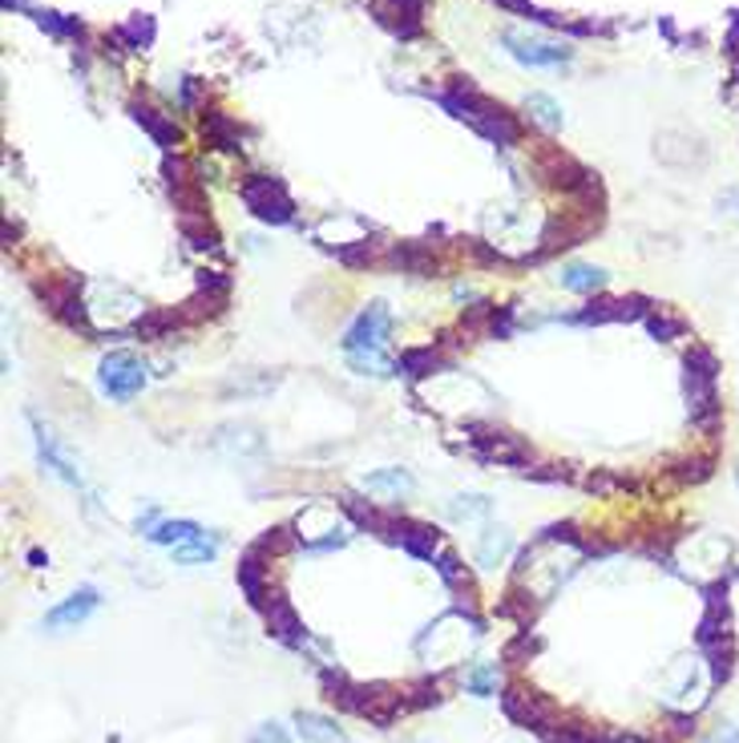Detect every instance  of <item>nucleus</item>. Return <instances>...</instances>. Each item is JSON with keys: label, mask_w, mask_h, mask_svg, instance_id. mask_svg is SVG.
<instances>
[{"label": "nucleus", "mask_w": 739, "mask_h": 743, "mask_svg": "<svg viewBox=\"0 0 739 743\" xmlns=\"http://www.w3.org/2000/svg\"><path fill=\"white\" fill-rule=\"evenodd\" d=\"M392 315L384 303H368L356 315L348 332H344V356L356 372H372V376H392V359L384 356V340H389Z\"/></svg>", "instance_id": "nucleus-1"}, {"label": "nucleus", "mask_w": 739, "mask_h": 743, "mask_svg": "<svg viewBox=\"0 0 739 743\" xmlns=\"http://www.w3.org/2000/svg\"><path fill=\"white\" fill-rule=\"evenodd\" d=\"M98 380L105 397L130 400V397H138L142 385H146V364H142L134 352H110V356L101 359Z\"/></svg>", "instance_id": "nucleus-2"}, {"label": "nucleus", "mask_w": 739, "mask_h": 743, "mask_svg": "<svg viewBox=\"0 0 739 743\" xmlns=\"http://www.w3.org/2000/svg\"><path fill=\"white\" fill-rule=\"evenodd\" d=\"M101 607V595L93 590V586H81V590H74V595L65 598V602H57V607L45 614V631L61 634V631H74V626H81L86 619H93Z\"/></svg>", "instance_id": "nucleus-3"}, {"label": "nucleus", "mask_w": 739, "mask_h": 743, "mask_svg": "<svg viewBox=\"0 0 739 743\" xmlns=\"http://www.w3.org/2000/svg\"><path fill=\"white\" fill-rule=\"evenodd\" d=\"M505 45H510V53H514L522 65H541V69L562 65L566 57H570V49H562V45L541 41V37H526V33H505Z\"/></svg>", "instance_id": "nucleus-4"}, {"label": "nucleus", "mask_w": 739, "mask_h": 743, "mask_svg": "<svg viewBox=\"0 0 739 743\" xmlns=\"http://www.w3.org/2000/svg\"><path fill=\"white\" fill-rule=\"evenodd\" d=\"M33 429H37L41 461H45V465H49V469L57 473L61 481H69V485H74V489H86V477H81V473L74 469V461H69V457H65V453H61V448H57V436H53L49 429H41L37 421H33Z\"/></svg>", "instance_id": "nucleus-5"}, {"label": "nucleus", "mask_w": 739, "mask_h": 743, "mask_svg": "<svg viewBox=\"0 0 739 743\" xmlns=\"http://www.w3.org/2000/svg\"><path fill=\"white\" fill-rule=\"evenodd\" d=\"M505 716L522 723V728H546V719H550V707L541 703L538 695H522V691H505Z\"/></svg>", "instance_id": "nucleus-6"}, {"label": "nucleus", "mask_w": 739, "mask_h": 743, "mask_svg": "<svg viewBox=\"0 0 739 743\" xmlns=\"http://www.w3.org/2000/svg\"><path fill=\"white\" fill-rule=\"evenodd\" d=\"M295 731H300L303 743H348L332 719L315 716V711H295Z\"/></svg>", "instance_id": "nucleus-7"}, {"label": "nucleus", "mask_w": 739, "mask_h": 743, "mask_svg": "<svg viewBox=\"0 0 739 743\" xmlns=\"http://www.w3.org/2000/svg\"><path fill=\"white\" fill-rule=\"evenodd\" d=\"M558 284H562L566 291L590 296V291H598V287L606 284V271H602V267H590V263H570V267L558 271Z\"/></svg>", "instance_id": "nucleus-8"}, {"label": "nucleus", "mask_w": 739, "mask_h": 743, "mask_svg": "<svg viewBox=\"0 0 739 743\" xmlns=\"http://www.w3.org/2000/svg\"><path fill=\"white\" fill-rule=\"evenodd\" d=\"M146 537H150L154 545H170V550H175V545H187V542H194V537H202V525L199 521H158V525H154L150 533H146Z\"/></svg>", "instance_id": "nucleus-9"}, {"label": "nucleus", "mask_w": 739, "mask_h": 743, "mask_svg": "<svg viewBox=\"0 0 739 743\" xmlns=\"http://www.w3.org/2000/svg\"><path fill=\"white\" fill-rule=\"evenodd\" d=\"M267 622H271V634L276 639H283V643H291V646H303V626H300V619L291 614V607L288 602H271L267 607Z\"/></svg>", "instance_id": "nucleus-10"}, {"label": "nucleus", "mask_w": 739, "mask_h": 743, "mask_svg": "<svg viewBox=\"0 0 739 743\" xmlns=\"http://www.w3.org/2000/svg\"><path fill=\"white\" fill-rule=\"evenodd\" d=\"M219 554V537H194V542L187 545H175V562L178 566H202V562H211V557Z\"/></svg>", "instance_id": "nucleus-11"}, {"label": "nucleus", "mask_w": 739, "mask_h": 743, "mask_svg": "<svg viewBox=\"0 0 739 743\" xmlns=\"http://www.w3.org/2000/svg\"><path fill=\"white\" fill-rule=\"evenodd\" d=\"M363 489H377V494H392L401 497L413 489V477L401 469H389V473H372V477H363Z\"/></svg>", "instance_id": "nucleus-12"}, {"label": "nucleus", "mask_w": 739, "mask_h": 743, "mask_svg": "<svg viewBox=\"0 0 739 743\" xmlns=\"http://www.w3.org/2000/svg\"><path fill=\"white\" fill-rule=\"evenodd\" d=\"M464 687L477 695V699H489V695L497 691V667H477L464 675Z\"/></svg>", "instance_id": "nucleus-13"}, {"label": "nucleus", "mask_w": 739, "mask_h": 743, "mask_svg": "<svg viewBox=\"0 0 739 743\" xmlns=\"http://www.w3.org/2000/svg\"><path fill=\"white\" fill-rule=\"evenodd\" d=\"M505 550H510V533L489 530V537L481 542V550H477V562H481V566H493V557H502Z\"/></svg>", "instance_id": "nucleus-14"}, {"label": "nucleus", "mask_w": 739, "mask_h": 743, "mask_svg": "<svg viewBox=\"0 0 739 743\" xmlns=\"http://www.w3.org/2000/svg\"><path fill=\"white\" fill-rule=\"evenodd\" d=\"M247 743H291V735H288V728H279V723H259Z\"/></svg>", "instance_id": "nucleus-15"}, {"label": "nucleus", "mask_w": 739, "mask_h": 743, "mask_svg": "<svg viewBox=\"0 0 739 743\" xmlns=\"http://www.w3.org/2000/svg\"><path fill=\"white\" fill-rule=\"evenodd\" d=\"M529 110H538V118L546 125H562V113H558V106H553L550 98H541V93H534V98H529Z\"/></svg>", "instance_id": "nucleus-16"}, {"label": "nucleus", "mask_w": 739, "mask_h": 743, "mask_svg": "<svg viewBox=\"0 0 739 743\" xmlns=\"http://www.w3.org/2000/svg\"><path fill=\"white\" fill-rule=\"evenodd\" d=\"M485 497H457V506H449V513L452 518H473V513H485Z\"/></svg>", "instance_id": "nucleus-17"}, {"label": "nucleus", "mask_w": 739, "mask_h": 743, "mask_svg": "<svg viewBox=\"0 0 739 743\" xmlns=\"http://www.w3.org/2000/svg\"><path fill=\"white\" fill-rule=\"evenodd\" d=\"M541 740H546V743H594L590 735H582L578 728H562V731L541 728Z\"/></svg>", "instance_id": "nucleus-18"}, {"label": "nucleus", "mask_w": 739, "mask_h": 743, "mask_svg": "<svg viewBox=\"0 0 739 743\" xmlns=\"http://www.w3.org/2000/svg\"><path fill=\"white\" fill-rule=\"evenodd\" d=\"M703 743H739V728H719L712 740H703Z\"/></svg>", "instance_id": "nucleus-19"}, {"label": "nucleus", "mask_w": 739, "mask_h": 743, "mask_svg": "<svg viewBox=\"0 0 739 743\" xmlns=\"http://www.w3.org/2000/svg\"><path fill=\"white\" fill-rule=\"evenodd\" d=\"M736 481H739V465H736Z\"/></svg>", "instance_id": "nucleus-20"}]
</instances>
